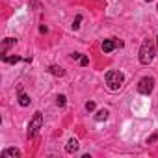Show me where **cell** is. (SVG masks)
<instances>
[{
	"instance_id": "1",
	"label": "cell",
	"mask_w": 158,
	"mask_h": 158,
	"mask_svg": "<svg viewBox=\"0 0 158 158\" xmlns=\"http://www.w3.org/2000/svg\"><path fill=\"white\" fill-rule=\"evenodd\" d=\"M152 58H154V43L151 39H145L139 48V63L149 65L152 61Z\"/></svg>"
},
{
	"instance_id": "2",
	"label": "cell",
	"mask_w": 158,
	"mask_h": 158,
	"mask_svg": "<svg viewBox=\"0 0 158 158\" xmlns=\"http://www.w3.org/2000/svg\"><path fill=\"white\" fill-rule=\"evenodd\" d=\"M123 82H125L123 73H119V71H108L106 73V84L112 91H117L123 86Z\"/></svg>"
},
{
	"instance_id": "3",
	"label": "cell",
	"mask_w": 158,
	"mask_h": 158,
	"mask_svg": "<svg viewBox=\"0 0 158 158\" xmlns=\"http://www.w3.org/2000/svg\"><path fill=\"white\" fill-rule=\"evenodd\" d=\"M41 127H43V115H41V112H35V115L28 123V138H34Z\"/></svg>"
},
{
	"instance_id": "4",
	"label": "cell",
	"mask_w": 158,
	"mask_h": 158,
	"mask_svg": "<svg viewBox=\"0 0 158 158\" xmlns=\"http://www.w3.org/2000/svg\"><path fill=\"white\" fill-rule=\"evenodd\" d=\"M152 88H154V80H152V78H149V76L141 78L139 84H138V91H139L141 95H149V93L152 91Z\"/></svg>"
},
{
	"instance_id": "5",
	"label": "cell",
	"mask_w": 158,
	"mask_h": 158,
	"mask_svg": "<svg viewBox=\"0 0 158 158\" xmlns=\"http://www.w3.org/2000/svg\"><path fill=\"white\" fill-rule=\"evenodd\" d=\"M115 47H123V43L121 41H114V39H104V43H102V50L104 52H112Z\"/></svg>"
},
{
	"instance_id": "6",
	"label": "cell",
	"mask_w": 158,
	"mask_h": 158,
	"mask_svg": "<svg viewBox=\"0 0 158 158\" xmlns=\"http://www.w3.org/2000/svg\"><path fill=\"white\" fill-rule=\"evenodd\" d=\"M65 151L71 152V154L76 152V151H78V139H76V138H71V139L67 141V145H65Z\"/></svg>"
},
{
	"instance_id": "7",
	"label": "cell",
	"mask_w": 158,
	"mask_h": 158,
	"mask_svg": "<svg viewBox=\"0 0 158 158\" xmlns=\"http://www.w3.org/2000/svg\"><path fill=\"white\" fill-rule=\"evenodd\" d=\"M15 43H17V39H13V37H8V39L2 43V54H6V52H8V48H10V47H13Z\"/></svg>"
},
{
	"instance_id": "8",
	"label": "cell",
	"mask_w": 158,
	"mask_h": 158,
	"mask_svg": "<svg viewBox=\"0 0 158 158\" xmlns=\"http://www.w3.org/2000/svg\"><path fill=\"white\" fill-rule=\"evenodd\" d=\"M19 104H21V106H28V104H30V97L24 95L21 88H19Z\"/></svg>"
},
{
	"instance_id": "9",
	"label": "cell",
	"mask_w": 158,
	"mask_h": 158,
	"mask_svg": "<svg viewBox=\"0 0 158 158\" xmlns=\"http://www.w3.org/2000/svg\"><path fill=\"white\" fill-rule=\"evenodd\" d=\"M108 119V110H99L97 114H95V121H106Z\"/></svg>"
},
{
	"instance_id": "10",
	"label": "cell",
	"mask_w": 158,
	"mask_h": 158,
	"mask_svg": "<svg viewBox=\"0 0 158 158\" xmlns=\"http://www.w3.org/2000/svg\"><path fill=\"white\" fill-rule=\"evenodd\" d=\"M2 156H4V158H8V156H21V151H19V149H6V151L2 152Z\"/></svg>"
},
{
	"instance_id": "11",
	"label": "cell",
	"mask_w": 158,
	"mask_h": 158,
	"mask_svg": "<svg viewBox=\"0 0 158 158\" xmlns=\"http://www.w3.org/2000/svg\"><path fill=\"white\" fill-rule=\"evenodd\" d=\"M52 74H56V76H63V69L61 67H58V65H50V69H48Z\"/></svg>"
},
{
	"instance_id": "12",
	"label": "cell",
	"mask_w": 158,
	"mask_h": 158,
	"mask_svg": "<svg viewBox=\"0 0 158 158\" xmlns=\"http://www.w3.org/2000/svg\"><path fill=\"white\" fill-rule=\"evenodd\" d=\"M2 60H4L6 63H17V61H21L19 56H2Z\"/></svg>"
},
{
	"instance_id": "13",
	"label": "cell",
	"mask_w": 158,
	"mask_h": 158,
	"mask_svg": "<svg viewBox=\"0 0 158 158\" xmlns=\"http://www.w3.org/2000/svg\"><path fill=\"white\" fill-rule=\"evenodd\" d=\"M56 104L61 108V106H65V95H58L56 97Z\"/></svg>"
},
{
	"instance_id": "14",
	"label": "cell",
	"mask_w": 158,
	"mask_h": 158,
	"mask_svg": "<svg viewBox=\"0 0 158 158\" xmlns=\"http://www.w3.org/2000/svg\"><path fill=\"white\" fill-rule=\"evenodd\" d=\"M80 21H82V15H76L74 23H73V28H74V30H78V28H80Z\"/></svg>"
},
{
	"instance_id": "15",
	"label": "cell",
	"mask_w": 158,
	"mask_h": 158,
	"mask_svg": "<svg viewBox=\"0 0 158 158\" xmlns=\"http://www.w3.org/2000/svg\"><path fill=\"white\" fill-rule=\"evenodd\" d=\"M86 110H88V112H93V110H95V102H93V101L86 102Z\"/></svg>"
},
{
	"instance_id": "16",
	"label": "cell",
	"mask_w": 158,
	"mask_h": 158,
	"mask_svg": "<svg viewBox=\"0 0 158 158\" xmlns=\"http://www.w3.org/2000/svg\"><path fill=\"white\" fill-rule=\"evenodd\" d=\"M88 63H89V60H88L86 56H82V58H80V65H82V67H86Z\"/></svg>"
},
{
	"instance_id": "17",
	"label": "cell",
	"mask_w": 158,
	"mask_h": 158,
	"mask_svg": "<svg viewBox=\"0 0 158 158\" xmlns=\"http://www.w3.org/2000/svg\"><path fill=\"white\" fill-rule=\"evenodd\" d=\"M154 139H156V134H152V136H151V138H147V143H152V141H154Z\"/></svg>"
},
{
	"instance_id": "18",
	"label": "cell",
	"mask_w": 158,
	"mask_h": 158,
	"mask_svg": "<svg viewBox=\"0 0 158 158\" xmlns=\"http://www.w3.org/2000/svg\"><path fill=\"white\" fill-rule=\"evenodd\" d=\"M145 2H152V0H145Z\"/></svg>"
},
{
	"instance_id": "19",
	"label": "cell",
	"mask_w": 158,
	"mask_h": 158,
	"mask_svg": "<svg viewBox=\"0 0 158 158\" xmlns=\"http://www.w3.org/2000/svg\"><path fill=\"white\" fill-rule=\"evenodd\" d=\"M156 43H158V37H156Z\"/></svg>"
}]
</instances>
